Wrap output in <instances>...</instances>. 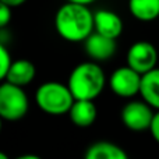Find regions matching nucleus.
Wrapping results in <instances>:
<instances>
[{
	"label": "nucleus",
	"instance_id": "nucleus-11",
	"mask_svg": "<svg viewBox=\"0 0 159 159\" xmlns=\"http://www.w3.org/2000/svg\"><path fill=\"white\" fill-rule=\"evenodd\" d=\"M69 116H70V120L75 126L89 127L96 120L98 109H96L93 101H89V99H75L69 112Z\"/></svg>",
	"mask_w": 159,
	"mask_h": 159
},
{
	"label": "nucleus",
	"instance_id": "nucleus-18",
	"mask_svg": "<svg viewBox=\"0 0 159 159\" xmlns=\"http://www.w3.org/2000/svg\"><path fill=\"white\" fill-rule=\"evenodd\" d=\"M25 2H27V0H0V3L10 6L11 8H14V7H20V6H22Z\"/></svg>",
	"mask_w": 159,
	"mask_h": 159
},
{
	"label": "nucleus",
	"instance_id": "nucleus-13",
	"mask_svg": "<svg viewBox=\"0 0 159 159\" xmlns=\"http://www.w3.org/2000/svg\"><path fill=\"white\" fill-rule=\"evenodd\" d=\"M84 159H129L123 148L109 141H98L88 147Z\"/></svg>",
	"mask_w": 159,
	"mask_h": 159
},
{
	"label": "nucleus",
	"instance_id": "nucleus-7",
	"mask_svg": "<svg viewBox=\"0 0 159 159\" xmlns=\"http://www.w3.org/2000/svg\"><path fill=\"white\" fill-rule=\"evenodd\" d=\"M158 50L147 41H138L130 46L127 52V66L134 69L140 74L151 71L157 67Z\"/></svg>",
	"mask_w": 159,
	"mask_h": 159
},
{
	"label": "nucleus",
	"instance_id": "nucleus-4",
	"mask_svg": "<svg viewBox=\"0 0 159 159\" xmlns=\"http://www.w3.org/2000/svg\"><path fill=\"white\" fill-rule=\"evenodd\" d=\"M30 101L24 88L3 82L0 87V116L6 121H18L25 117Z\"/></svg>",
	"mask_w": 159,
	"mask_h": 159
},
{
	"label": "nucleus",
	"instance_id": "nucleus-21",
	"mask_svg": "<svg viewBox=\"0 0 159 159\" xmlns=\"http://www.w3.org/2000/svg\"><path fill=\"white\" fill-rule=\"evenodd\" d=\"M0 159H10V158H8L4 152H2V154H0Z\"/></svg>",
	"mask_w": 159,
	"mask_h": 159
},
{
	"label": "nucleus",
	"instance_id": "nucleus-6",
	"mask_svg": "<svg viewBox=\"0 0 159 159\" xmlns=\"http://www.w3.org/2000/svg\"><path fill=\"white\" fill-rule=\"evenodd\" d=\"M143 74L135 71L130 66L119 67L112 73L109 78V87L113 93L120 98H133L140 93Z\"/></svg>",
	"mask_w": 159,
	"mask_h": 159
},
{
	"label": "nucleus",
	"instance_id": "nucleus-16",
	"mask_svg": "<svg viewBox=\"0 0 159 159\" xmlns=\"http://www.w3.org/2000/svg\"><path fill=\"white\" fill-rule=\"evenodd\" d=\"M11 21V7L0 3V27L6 28Z\"/></svg>",
	"mask_w": 159,
	"mask_h": 159
},
{
	"label": "nucleus",
	"instance_id": "nucleus-3",
	"mask_svg": "<svg viewBox=\"0 0 159 159\" xmlns=\"http://www.w3.org/2000/svg\"><path fill=\"white\" fill-rule=\"evenodd\" d=\"M35 101L42 112L60 116L70 112L75 98L73 96L69 85L57 81H48L36 89Z\"/></svg>",
	"mask_w": 159,
	"mask_h": 159
},
{
	"label": "nucleus",
	"instance_id": "nucleus-17",
	"mask_svg": "<svg viewBox=\"0 0 159 159\" xmlns=\"http://www.w3.org/2000/svg\"><path fill=\"white\" fill-rule=\"evenodd\" d=\"M149 131H151L152 138H154V140L159 144V110H157V113H155L154 120H152V124H151V129H149Z\"/></svg>",
	"mask_w": 159,
	"mask_h": 159
},
{
	"label": "nucleus",
	"instance_id": "nucleus-12",
	"mask_svg": "<svg viewBox=\"0 0 159 159\" xmlns=\"http://www.w3.org/2000/svg\"><path fill=\"white\" fill-rule=\"evenodd\" d=\"M140 95L143 101H145L149 106L155 110H159V69L155 67L154 70L143 74L141 80Z\"/></svg>",
	"mask_w": 159,
	"mask_h": 159
},
{
	"label": "nucleus",
	"instance_id": "nucleus-15",
	"mask_svg": "<svg viewBox=\"0 0 159 159\" xmlns=\"http://www.w3.org/2000/svg\"><path fill=\"white\" fill-rule=\"evenodd\" d=\"M13 60H11V56L8 53V50L4 48V45L0 46V78L4 80L7 71L10 70Z\"/></svg>",
	"mask_w": 159,
	"mask_h": 159
},
{
	"label": "nucleus",
	"instance_id": "nucleus-14",
	"mask_svg": "<svg viewBox=\"0 0 159 159\" xmlns=\"http://www.w3.org/2000/svg\"><path fill=\"white\" fill-rule=\"evenodd\" d=\"M129 11L138 21H154L159 17V0H129Z\"/></svg>",
	"mask_w": 159,
	"mask_h": 159
},
{
	"label": "nucleus",
	"instance_id": "nucleus-8",
	"mask_svg": "<svg viewBox=\"0 0 159 159\" xmlns=\"http://www.w3.org/2000/svg\"><path fill=\"white\" fill-rule=\"evenodd\" d=\"M84 48L85 53L93 61H105L109 60L112 56H115L117 45H116V39L107 38V36L93 31L84 41Z\"/></svg>",
	"mask_w": 159,
	"mask_h": 159
},
{
	"label": "nucleus",
	"instance_id": "nucleus-9",
	"mask_svg": "<svg viewBox=\"0 0 159 159\" xmlns=\"http://www.w3.org/2000/svg\"><path fill=\"white\" fill-rule=\"evenodd\" d=\"M93 22H95V32L112 39H117L124 28L121 18L115 11L110 10H98L93 13Z\"/></svg>",
	"mask_w": 159,
	"mask_h": 159
},
{
	"label": "nucleus",
	"instance_id": "nucleus-19",
	"mask_svg": "<svg viewBox=\"0 0 159 159\" xmlns=\"http://www.w3.org/2000/svg\"><path fill=\"white\" fill-rule=\"evenodd\" d=\"M67 2H71V3H78V4H85V6H89L92 3H95L96 0H67Z\"/></svg>",
	"mask_w": 159,
	"mask_h": 159
},
{
	"label": "nucleus",
	"instance_id": "nucleus-1",
	"mask_svg": "<svg viewBox=\"0 0 159 159\" xmlns=\"http://www.w3.org/2000/svg\"><path fill=\"white\" fill-rule=\"evenodd\" d=\"M57 34L67 42H84L95 31L93 13L85 4L66 2L55 16Z\"/></svg>",
	"mask_w": 159,
	"mask_h": 159
},
{
	"label": "nucleus",
	"instance_id": "nucleus-20",
	"mask_svg": "<svg viewBox=\"0 0 159 159\" xmlns=\"http://www.w3.org/2000/svg\"><path fill=\"white\" fill-rule=\"evenodd\" d=\"M16 159H42L38 155H32V154H27V155H21V157L16 158Z\"/></svg>",
	"mask_w": 159,
	"mask_h": 159
},
{
	"label": "nucleus",
	"instance_id": "nucleus-5",
	"mask_svg": "<svg viewBox=\"0 0 159 159\" xmlns=\"http://www.w3.org/2000/svg\"><path fill=\"white\" fill-rule=\"evenodd\" d=\"M145 101H131L121 110V121L129 130L141 133L151 129L155 113Z\"/></svg>",
	"mask_w": 159,
	"mask_h": 159
},
{
	"label": "nucleus",
	"instance_id": "nucleus-10",
	"mask_svg": "<svg viewBox=\"0 0 159 159\" xmlns=\"http://www.w3.org/2000/svg\"><path fill=\"white\" fill-rule=\"evenodd\" d=\"M35 75H36V69L34 66V63H31L27 59H20V60L13 61L10 70L7 71L3 81L24 88L34 81Z\"/></svg>",
	"mask_w": 159,
	"mask_h": 159
},
{
	"label": "nucleus",
	"instance_id": "nucleus-2",
	"mask_svg": "<svg viewBox=\"0 0 159 159\" xmlns=\"http://www.w3.org/2000/svg\"><path fill=\"white\" fill-rule=\"evenodd\" d=\"M67 85L75 99L93 101L103 91L106 85V77L98 63L85 61L74 67L69 77Z\"/></svg>",
	"mask_w": 159,
	"mask_h": 159
}]
</instances>
